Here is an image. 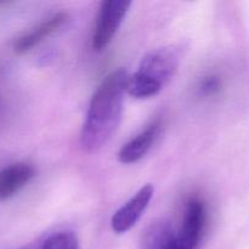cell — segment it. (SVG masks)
I'll return each instance as SVG.
<instances>
[{"mask_svg": "<svg viewBox=\"0 0 249 249\" xmlns=\"http://www.w3.org/2000/svg\"><path fill=\"white\" fill-rule=\"evenodd\" d=\"M128 74L124 70L109 73L94 92L80 133V143L88 152L100 150L119 125Z\"/></svg>", "mask_w": 249, "mask_h": 249, "instance_id": "obj_1", "label": "cell"}, {"mask_svg": "<svg viewBox=\"0 0 249 249\" xmlns=\"http://www.w3.org/2000/svg\"><path fill=\"white\" fill-rule=\"evenodd\" d=\"M180 51L175 46L157 49L141 60L126 79L125 92L135 99L153 97L170 82L179 67Z\"/></svg>", "mask_w": 249, "mask_h": 249, "instance_id": "obj_2", "label": "cell"}, {"mask_svg": "<svg viewBox=\"0 0 249 249\" xmlns=\"http://www.w3.org/2000/svg\"><path fill=\"white\" fill-rule=\"evenodd\" d=\"M130 6L131 2L124 0H106L101 2L91 40L94 50L102 51L111 44Z\"/></svg>", "mask_w": 249, "mask_h": 249, "instance_id": "obj_3", "label": "cell"}, {"mask_svg": "<svg viewBox=\"0 0 249 249\" xmlns=\"http://www.w3.org/2000/svg\"><path fill=\"white\" fill-rule=\"evenodd\" d=\"M206 206L198 197H191L185 206L181 228L175 232L177 249H198L206 225Z\"/></svg>", "mask_w": 249, "mask_h": 249, "instance_id": "obj_4", "label": "cell"}, {"mask_svg": "<svg viewBox=\"0 0 249 249\" xmlns=\"http://www.w3.org/2000/svg\"><path fill=\"white\" fill-rule=\"evenodd\" d=\"M153 192L155 189L152 185H145L113 214L111 219V226L114 232L125 233L135 226L139 219L147 209L153 197Z\"/></svg>", "mask_w": 249, "mask_h": 249, "instance_id": "obj_5", "label": "cell"}, {"mask_svg": "<svg viewBox=\"0 0 249 249\" xmlns=\"http://www.w3.org/2000/svg\"><path fill=\"white\" fill-rule=\"evenodd\" d=\"M36 175V169L28 163L15 164L0 169V199H6L23 189Z\"/></svg>", "mask_w": 249, "mask_h": 249, "instance_id": "obj_6", "label": "cell"}, {"mask_svg": "<svg viewBox=\"0 0 249 249\" xmlns=\"http://www.w3.org/2000/svg\"><path fill=\"white\" fill-rule=\"evenodd\" d=\"M160 123L158 121L155 122L148 125L145 130L141 131L139 135L131 139L129 142L123 145V147L118 152L119 162L123 164H131V163L139 162L141 158L145 157L146 153L152 147L153 142L160 133Z\"/></svg>", "mask_w": 249, "mask_h": 249, "instance_id": "obj_7", "label": "cell"}, {"mask_svg": "<svg viewBox=\"0 0 249 249\" xmlns=\"http://www.w3.org/2000/svg\"><path fill=\"white\" fill-rule=\"evenodd\" d=\"M67 18L68 15L66 12H57L53 16L49 17L48 19L41 22L38 27H36L31 32H28V33H26L24 36H19L17 39L14 45L15 53L21 55V53L32 50L34 46L38 45L44 39L48 38L53 33H55L60 27H62L65 22L67 21Z\"/></svg>", "mask_w": 249, "mask_h": 249, "instance_id": "obj_8", "label": "cell"}, {"mask_svg": "<svg viewBox=\"0 0 249 249\" xmlns=\"http://www.w3.org/2000/svg\"><path fill=\"white\" fill-rule=\"evenodd\" d=\"M145 249H177L175 232L167 224L155 226L148 235Z\"/></svg>", "mask_w": 249, "mask_h": 249, "instance_id": "obj_9", "label": "cell"}, {"mask_svg": "<svg viewBox=\"0 0 249 249\" xmlns=\"http://www.w3.org/2000/svg\"><path fill=\"white\" fill-rule=\"evenodd\" d=\"M40 249H78V238L71 231H60L49 236Z\"/></svg>", "mask_w": 249, "mask_h": 249, "instance_id": "obj_10", "label": "cell"}, {"mask_svg": "<svg viewBox=\"0 0 249 249\" xmlns=\"http://www.w3.org/2000/svg\"><path fill=\"white\" fill-rule=\"evenodd\" d=\"M220 79H219L216 75H208V77L204 78L201 82L199 85V91L202 95H206V96H211V95L216 94L220 89Z\"/></svg>", "mask_w": 249, "mask_h": 249, "instance_id": "obj_11", "label": "cell"}]
</instances>
